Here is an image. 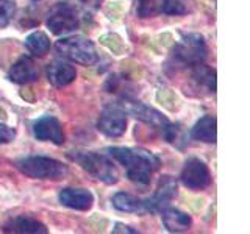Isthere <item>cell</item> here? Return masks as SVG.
<instances>
[{"instance_id": "cell-11", "label": "cell", "mask_w": 250, "mask_h": 234, "mask_svg": "<svg viewBox=\"0 0 250 234\" xmlns=\"http://www.w3.org/2000/svg\"><path fill=\"white\" fill-rule=\"evenodd\" d=\"M175 195H177V183L170 176H164L156 192L148 200H144L146 213H158V211H163L164 208L169 206V203Z\"/></svg>"}, {"instance_id": "cell-5", "label": "cell", "mask_w": 250, "mask_h": 234, "mask_svg": "<svg viewBox=\"0 0 250 234\" xmlns=\"http://www.w3.org/2000/svg\"><path fill=\"white\" fill-rule=\"evenodd\" d=\"M208 47L205 39L199 33H189L183 36L174 47V58L185 66H197L207 59Z\"/></svg>"}, {"instance_id": "cell-16", "label": "cell", "mask_w": 250, "mask_h": 234, "mask_svg": "<svg viewBox=\"0 0 250 234\" xmlns=\"http://www.w3.org/2000/svg\"><path fill=\"white\" fill-rule=\"evenodd\" d=\"M163 223L166 226V230L170 233H183L191 228V215L183 213V211L175 208H164L163 211Z\"/></svg>"}, {"instance_id": "cell-23", "label": "cell", "mask_w": 250, "mask_h": 234, "mask_svg": "<svg viewBox=\"0 0 250 234\" xmlns=\"http://www.w3.org/2000/svg\"><path fill=\"white\" fill-rule=\"evenodd\" d=\"M16 137V130L10 125L0 123V144H10Z\"/></svg>"}, {"instance_id": "cell-24", "label": "cell", "mask_w": 250, "mask_h": 234, "mask_svg": "<svg viewBox=\"0 0 250 234\" xmlns=\"http://www.w3.org/2000/svg\"><path fill=\"white\" fill-rule=\"evenodd\" d=\"M139 2V8H138V13L141 18H147V16H150L153 11H152V3L150 0H138Z\"/></svg>"}, {"instance_id": "cell-9", "label": "cell", "mask_w": 250, "mask_h": 234, "mask_svg": "<svg viewBox=\"0 0 250 234\" xmlns=\"http://www.w3.org/2000/svg\"><path fill=\"white\" fill-rule=\"evenodd\" d=\"M119 105L122 106V109L127 114H131L133 117H136V119L146 122L147 125H152V127H155V128L163 130L169 123V120L164 117L163 113L156 111L155 108H150L144 103H139V101L124 100Z\"/></svg>"}, {"instance_id": "cell-7", "label": "cell", "mask_w": 250, "mask_h": 234, "mask_svg": "<svg viewBox=\"0 0 250 234\" xmlns=\"http://www.w3.org/2000/svg\"><path fill=\"white\" fill-rule=\"evenodd\" d=\"M180 179H182V183L186 187H189V189H194V191L205 189V187H208L211 181H213L208 166L202 159L195 158V156L186 159L185 166L182 169V174H180Z\"/></svg>"}, {"instance_id": "cell-25", "label": "cell", "mask_w": 250, "mask_h": 234, "mask_svg": "<svg viewBox=\"0 0 250 234\" xmlns=\"http://www.w3.org/2000/svg\"><path fill=\"white\" fill-rule=\"evenodd\" d=\"M113 233H138L136 230H131L130 226L124 225V223H116V226L113 228Z\"/></svg>"}, {"instance_id": "cell-12", "label": "cell", "mask_w": 250, "mask_h": 234, "mask_svg": "<svg viewBox=\"0 0 250 234\" xmlns=\"http://www.w3.org/2000/svg\"><path fill=\"white\" fill-rule=\"evenodd\" d=\"M8 78L16 84H28L39 78V69L33 58L21 57L11 66L10 72H8Z\"/></svg>"}, {"instance_id": "cell-20", "label": "cell", "mask_w": 250, "mask_h": 234, "mask_svg": "<svg viewBox=\"0 0 250 234\" xmlns=\"http://www.w3.org/2000/svg\"><path fill=\"white\" fill-rule=\"evenodd\" d=\"M194 67L195 69L192 72V78H195V81H199L200 84L207 86L208 91L214 92L216 91V70L205 66L203 62Z\"/></svg>"}, {"instance_id": "cell-8", "label": "cell", "mask_w": 250, "mask_h": 234, "mask_svg": "<svg viewBox=\"0 0 250 234\" xmlns=\"http://www.w3.org/2000/svg\"><path fill=\"white\" fill-rule=\"evenodd\" d=\"M97 128L109 137L122 136L127 130V113L119 103L106 106L97 120Z\"/></svg>"}, {"instance_id": "cell-17", "label": "cell", "mask_w": 250, "mask_h": 234, "mask_svg": "<svg viewBox=\"0 0 250 234\" xmlns=\"http://www.w3.org/2000/svg\"><path fill=\"white\" fill-rule=\"evenodd\" d=\"M216 117L213 116H203L202 119L195 122L191 130V136L195 140L207 144H214L217 139V130H216Z\"/></svg>"}, {"instance_id": "cell-10", "label": "cell", "mask_w": 250, "mask_h": 234, "mask_svg": "<svg viewBox=\"0 0 250 234\" xmlns=\"http://www.w3.org/2000/svg\"><path fill=\"white\" fill-rule=\"evenodd\" d=\"M33 135L38 140H49L55 145L64 144V133L61 122L53 116H44L33 123Z\"/></svg>"}, {"instance_id": "cell-18", "label": "cell", "mask_w": 250, "mask_h": 234, "mask_svg": "<svg viewBox=\"0 0 250 234\" xmlns=\"http://www.w3.org/2000/svg\"><path fill=\"white\" fill-rule=\"evenodd\" d=\"M113 206L117 211H122V213H136V214H143L146 213V206H144V200H141L138 197L127 192H117L113 197Z\"/></svg>"}, {"instance_id": "cell-4", "label": "cell", "mask_w": 250, "mask_h": 234, "mask_svg": "<svg viewBox=\"0 0 250 234\" xmlns=\"http://www.w3.org/2000/svg\"><path fill=\"white\" fill-rule=\"evenodd\" d=\"M70 158L80 164L83 170H86L89 175L102 183L114 184L119 181V172H117L114 162L106 155L96 152H78L75 155H70Z\"/></svg>"}, {"instance_id": "cell-21", "label": "cell", "mask_w": 250, "mask_h": 234, "mask_svg": "<svg viewBox=\"0 0 250 234\" xmlns=\"http://www.w3.org/2000/svg\"><path fill=\"white\" fill-rule=\"evenodd\" d=\"M160 11L169 16H182L188 13L186 0H161Z\"/></svg>"}, {"instance_id": "cell-13", "label": "cell", "mask_w": 250, "mask_h": 234, "mask_svg": "<svg viewBox=\"0 0 250 234\" xmlns=\"http://www.w3.org/2000/svg\"><path fill=\"white\" fill-rule=\"evenodd\" d=\"M58 198L62 206L75 211H88L94 203V195L88 189H75V187L61 189Z\"/></svg>"}, {"instance_id": "cell-14", "label": "cell", "mask_w": 250, "mask_h": 234, "mask_svg": "<svg viewBox=\"0 0 250 234\" xmlns=\"http://www.w3.org/2000/svg\"><path fill=\"white\" fill-rule=\"evenodd\" d=\"M47 80L55 88H64L77 78V70L66 61H52L47 64Z\"/></svg>"}, {"instance_id": "cell-15", "label": "cell", "mask_w": 250, "mask_h": 234, "mask_svg": "<svg viewBox=\"0 0 250 234\" xmlns=\"http://www.w3.org/2000/svg\"><path fill=\"white\" fill-rule=\"evenodd\" d=\"M5 233H21V234H45L47 228L41 222L27 215H18L6 220L3 225Z\"/></svg>"}, {"instance_id": "cell-3", "label": "cell", "mask_w": 250, "mask_h": 234, "mask_svg": "<svg viewBox=\"0 0 250 234\" xmlns=\"http://www.w3.org/2000/svg\"><path fill=\"white\" fill-rule=\"evenodd\" d=\"M60 57L82 66H94L99 61V55L94 44L84 36H66L55 44Z\"/></svg>"}, {"instance_id": "cell-2", "label": "cell", "mask_w": 250, "mask_h": 234, "mask_svg": "<svg viewBox=\"0 0 250 234\" xmlns=\"http://www.w3.org/2000/svg\"><path fill=\"white\" fill-rule=\"evenodd\" d=\"M16 167L33 179H60L67 175V166L47 156H25L16 161Z\"/></svg>"}, {"instance_id": "cell-6", "label": "cell", "mask_w": 250, "mask_h": 234, "mask_svg": "<svg viewBox=\"0 0 250 234\" xmlns=\"http://www.w3.org/2000/svg\"><path fill=\"white\" fill-rule=\"evenodd\" d=\"M45 23L53 35L60 36L75 31L80 20H78V14L74 5H70L69 2H58L50 8Z\"/></svg>"}, {"instance_id": "cell-1", "label": "cell", "mask_w": 250, "mask_h": 234, "mask_svg": "<svg viewBox=\"0 0 250 234\" xmlns=\"http://www.w3.org/2000/svg\"><path fill=\"white\" fill-rule=\"evenodd\" d=\"M108 155L125 167L130 181L147 186L152 181L153 172L161 166V161L156 155L144 150V148H130V147H109Z\"/></svg>"}, {"instance_id": "cell-19", "label": "cell", "mask_w": 250, "mask_h": 234, "mask_svg": "<svg viewBox=\"0 0 250 234\" xmlns=\"http://www.w3.org/2000/svg\"><path fill=\"white\" fill-rule=\"evenodd\" d=\"M25 47L33 57H44L50 50V39L42 31H33L27 36Z\"/></svg>"}, {"instance_id": "cell-22", "label": "cell", "mask_w": 250, "mask_h": 234, "mask_svg": "<svg viewBox=\"0 0 250 234\" xmlns=\"http://www.w3.org/2000/svg\"><path fill=\"white\" fill-rule=\"evenodd\" d=\"M16 13L14 0H0V28L6 27L11 22Z\"/></svg>"}]
</instances>
